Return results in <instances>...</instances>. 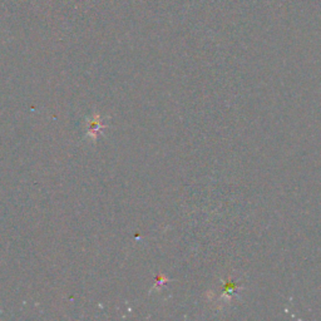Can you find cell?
Masks as SVG:
<instances>
[{"label":"cell","mask_w":321,"mask_h":321,"mask_svg":"<svg viewBox=\"0 0 321 321\" xmlns=\"http://www.w3.org/2000/svg\"><path fill=\"white\" fill-rule=\"evenodd\" d=\"M102 128V124H101V120L98 118L95 119H92L89 120V127H88V133H89L90 136H93V137H97V135L100 133Z\"/></svg>","instance_id":"obj_1"}]
</instances>
